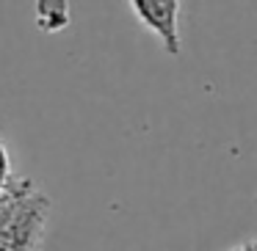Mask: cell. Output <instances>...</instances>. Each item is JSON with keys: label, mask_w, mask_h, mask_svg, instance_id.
I'll use <instances>...</instances> for the list:
<instances>
[{"label": "cell", "mask_w": 257, "mask_h": 251, "mask_svg": "<svg viewBox=\"0 0 257 251\" xmlns=\"http://www.w3.org/2000/svg\"><path fill=\"white\" fill-rule=\"evenodd\" d=\"M14 171H12V155H9V146H6V138L0 135V199L12 190L14 185Z\"/></svg>", "instance_id": "cell-2"}, {"label": "cell", "mask_w": 257, "mask_h": 251, "mask_svg": "<svg viewBox=\"0 0 257 251\" xmlns=\"http://www.w3.org/2000/svg\"><path fill=\"white\" fill-rule=\"evenodd\" d=\"M229 251H257V240H251V243H243V245H232Z\"/></svg>", "instance_id": "cell-3"}, {"label": "cell", "mask_w": 257, "mask_h": 251, "mask_svg": "<svg viewBox=\"0 0 257 251\" xmlns=\"http://www.w3.org/2000/svg\"><path fill=\"white\" fill-rule=\"evenodd\" d=\"M130 12L136 14V20L150 34L158 36V42L163 45V50L169 56H177L180 53V28H177L180 3H174V0H133Z\"/></svg>", "instance_id": "cell-1"}]
</instances>
